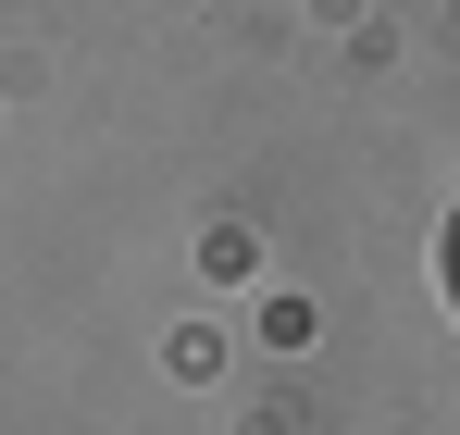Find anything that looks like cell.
<instances>
[{
	"mask_svg": "<svg viewBox=\"0 0 460 435\" xmlns=\"http://www.w3.org/2000/svg\"><path fill=\"white\" fill-rule=\"evenodd\" d=\"M436 287H448V311H460V212L436 224Z\"/></svg>",
	"mask_w": 460,
	"mask_h": 435,
	"instance_id": "6da1fadb",
	"label": "cell"
}]
</instances>
